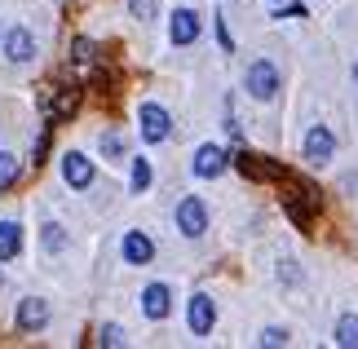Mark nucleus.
<instances>
[{"label":"nucleus","mask_w":358,"mask_h":349,"mask_svg":"<svg viewBox=\"0 0 358 349\" xmlns=\"http://www.w3.org/2000/svg\"><path fill=\"white\" fill-rule=\"evenodd\" d=\"M137 120H142V137H146V142H164V137L173 133V120H169V111H164L159 102H142Z\"/></svg>","instance_id":"obj_6"},{"label":"nucleus","mask_w":358,"mask_h":349,"mask_svg":"<svg viewBox=\"0 0 358 349\" xmlns=\"http://www.w3.org/2000/svg\"><path fill=\"white\" fill-rule=\"evenodd\" d=\"M80 106V89H45V115L49 120H66Z\"/></svg>","instance_id":"obj_9"},{"label":"nucleus","mask_w":358,"mask_h":349,"mask_svg":"<svg viewBox=\"0 0 358 349\" xmlns=\"http://www.w3.org/2000/svg\"><path fill=\"white\" fill-rule=\"evenodd\" d=\"M301 155H306L314 169H319V164H332L336 159V133L327 129V124H314L306 133V142H301Z\"/></svg>","instance_id":"obj_2"},{"label":"nucleus","mask_w":358,"mask_h":349,"mask_svg":"<svg viewBox=\"0 0 358 349\" xmlns=\"http://www.w3.org/2000/svg\"><path fill=\"white\" fill-rule=\"evenodd\" d=\"M45 155H49V129L40 133V142H36V164H45Z\"/></svg>","instance_id":"obj_24"},{"label":"nucleus","mask_w":358,"mask_h":349,"mask_svg":"<svg viewBox=\"0 0 358 349\" xmlns=\"http://www.w3.org/2000/svg\"><path fill=\"white\" fill-rule=\"evenodd\" d=\"M129 13H133L137 22H150L159 13V0H129Z\"/></svg>","instance_id":"obj_18"},{"label":"nucleus","mask_w":358,"mask_h":349,"mask_svg":"<svg viewBox=\"0 0 358 349\" xmlns=\"http://www.w3.org/2000/svg\"><path fill=\"white\" fill-rule=\"evenodd\" d=\"M177 230H182L186 239H199V234L208 230V208H203L199 194H186V199L177 204Z\"/></svg>","instance_id":"obj_3"},{"label":"nucleus","mask_w":358,"mask_h":349,"mask_svg":"<svg viewBox=\"0 0 358 349\" xmlns=\"http://www.w3.org/2000/svg\"><path fill=\"white\" fill-rule=\"evenodd\" d=\"M129 186H133V194H142V190L150 186V159H133V177H129Z\"/></svg>","instance_id":"obj_17"},{"label":"nucleus","mask_w":358,"mask_h":349,"mask_svg":"<svg viewBox=\"0 0 358 349\" xmlns=\"http://www.w3.org/2000/svg\"><path fill=\"white\" fill-rule=\"evenodd\" d=\"M354 85H358V62H354Z\"/></svg>","instance_id":"obj_26"},{"label":"nucleus","mask_w":358,"mask_h":349,"mask_svg":"<svg viewBox=\"0 0 358 349\" xmlns=\"http://www.w3.org/2000/svg\"><path fill=\"white\" fill-rule=\"evenodd\" d=\"M124 341H129V336H124V327H120V323H106V327H102V336H98V345H111V349L124 345Z\"/></svg>","instance_id":"obj_22"},{"label":"nucleus","mask_w":358,"mask_h":349,"mask_svg":"<svg viewBox=\"0 0 358 349\" xmlns=\"http://www.w3.org/2000/svg\"><path fill=\"white\" fill-rule=\"evenodd\" d=\"M169 40L173 45H195L199 40V13L195 9H177L169 22Z\"/></svg>","instance_id":"obj_8"},{"label":"nucleus","mask_w":358,"mask_h":349,"mask_svg":"<svg viewBox=\"0 0 358 349\" xmlns=\"http://www.w3.org/2000/svg\"><path fill=\"white\" fill-rule=\"evenodd\" d=\"M5 58L9 62H31L36 58V40H31L27 27H13V31L5 36Z\"/></svg>","instance_id":"obj_13"},{"label":"nucleus","mask_w":358,"mask_h":349,"mask_svg":"<svg viewBox=\"0 0 358 349\" xmlns=\"http://www.w3.org/2000/svg\"><path fill=\"white\" fill-rule=\"evenodd\" d=\"M279 18H306V5H283Z\"/></svg>","instance_id":"obj_25"},{"label":"nucleus","mask_w":358,"mask_h":349,"mask_svg":"<svg viewBox=\"0 0 358 349\" xmlns=\"http://www.w3.org/2000/svg\"><path fill=\"white\" fill-rule=\"evenodd\" d=\"M62 177H66V186H71V190H89L93 177H98V169H93L89 155H80V150H66V155H62Z\"/></svg>","instance_id":"obj_4"},{"label":"nucleus","mask_w":358,"mask_h":349,"mask_svg":"<svg viewBox=\"0 0 358 349\" xmlns=\"http://www.w3.org/2000/svg\"><path fill=\"white\" fill-rule=\"evenodd\" d=\"M332 341H336L341 349H358V314H341V318H336Z\"/></svg>","instance_id":"obj_15"},{"label":"nucleus","mask_w":358,"mask_h":349,"mask_svg":"<svg viewBox=\"0 0 358 349\" xmlns=\"http://www.w3.org/2000/svg\"><path fill=\"white\" fill-rule=\"evenodd\" d=\"M13 181H18V159L9 150H0V190H9Z\"/></svg>","instance_id":"obj_16"},{"label":"nucleus","mask_w":358,"mask_h":349,"mask_svg":"<svg viewBox=\"0 0 358 349\" xmlns=\"http://www.w3.org/2000/svg\"><path fill=\"white\" fill-rule=\"evenodd\" d=\"M49 323V301H40V297H27L18 305V332H40Z\"/></svg>","instance_id":"obj_12"},{"label":"nucleus","mask_w":358,"mask_h":349,"mask_svg":"<svg viewBox=\"0 0 358 349\" xmlns=\"http://www.w3.org/2000/svg\"><path fill=\"white\" fill-rule=\"evenodd\" d=\"M93 53H98V49H93V40H76V45H71V58L80 66H93Z\"/></svg>","instance_id":"obj_20"},{"label":"nucleus","mask_w":358,"mask_h":349,"mask_svg":"<svg viewBox=\"0 0 358 349\" xmlns=\"http://www.w3.org/2000/svg\"><path fill=\"white\" fill-rule=\"evenodd\" d=\"M120 252L129 265H150V257H155V243H150V234L142 230H129L124 234V243H120Z\"/></svg>","instance_id":"obj_10"},{"label":"nucleus","mask_w":358,"mask_h":349,"mask_svg":"<svg viewBox=\"0 0 358 349\" xmlns=\"http://www.w3.org/2000/svg\"><path fill=\"white\" fill-rule=\"evenodd\" d=\"M243 89L257 97V102H270L274 93H279V66L266 62V58H257L252 66H248V76H243Z\"/></svg>","instance_id":"obj_1"},{"label":"nucleus","mask_w":358,"mask_h":349,"mask_svg":"<svg viewBox=\"0 0 358 349\" xmlns=\"http://www.w3.org/2000/svg\"><path fill=\"white\" fill-rule=\"evenodd\" d=\"M226 164H230V155H226L222 146H217V142H203L195 150V164H190V169H195V177H222Z\"/></svg>","instance_id":"obj_7"},{"label":"nucleus","mask_w":358,"mask_h":349,"mask_svg":"<svg viewBox=\"0 0 358 349\" xmlns=\"http://www.w3.org/2000/svg\"><path fill=\"white\" fill-rule=\"evenodd\" d=\"M186 323H190V332H195V336H208V332H213V323H217V305H213L208 292H195V297H190V305H186Z\"/></svg>","instance_id":"obj_5"},{"label":"nucleus","mask_w":358,"mask_h":349,"mask_svg":"<svg viewBox=\"0 0 358 349\" xmlns=\"http://www.w3.org/2000/svg\"><path fill=\"white\" fill-rule=\"evenodd\" d=\"M261 345H287V332L283 327H266L261 332Z\"/></svg>","instance_id":"obj_23"},{"label":"nucleus","mask_w":358,"mask_h":349,"mask_svg":"<svg viewBox=\"0 0 358 349\" xmlns=\"http://www.w3.org/2000/svg\"><path fill=\"white\" fill-rule=\"evenodd\" d=\"M45 248H49V252H62V248H66V234H62L58 221H49V226H45Z\"/></svg>","instance_id":"obj_19"},{"label":"nucleus","mask_w":358,"mask_h":349,"mask_svg":"<svg viewBox=\"0 0 358 349\" xmlns=\"http://www.w3.org/2000/svg\"><path fill=\"white\" fill-rule=\"evenodd\" d=\"M102 155H106V159H124V137H120V133H106V137H102Z\"/></svg>","instance_id":"obj_21"},{"label":"nucleus","mask_w":358,"mask_h":349,"mask_svg":"<svg viewBox=\"0 0 358 349\" xmlns=\"http://www.w3.org/2000/svg\"><path fill=\"white\" fill-rule=\"evenodd\" d=\"M22 252V226L18 221H0V261H13Z\"/></svg>","instance_id":"obj_14"},{"label":"nucleus","mask_w":358,"mask_h":349,"mask_svg":"<svg viewBox=\"0 0 358 349\" xmlns=\"http://www.w3.org/2000/svg\"><path fill=\"white\" fill-rule=\"evenodd\" d=\"M270 5H283V0H270Z\"/></svg>","instance_id":"obj_27"},{"label":"nucleus","mask_w":358,"mask_h":349,"mask_svg":"<svg viewBox=\"0 0 358 349\" xmlns=\"http://www.w3.org/2000/svg\"><path fill=\"white\" fill-rule=\"evenodd\" d=\"M169 310H173V292L164 287V283H150V287L142 292V314L159 323V318H169Z\"/></svg>","instance_id":"obj_11"}]
</instances>
